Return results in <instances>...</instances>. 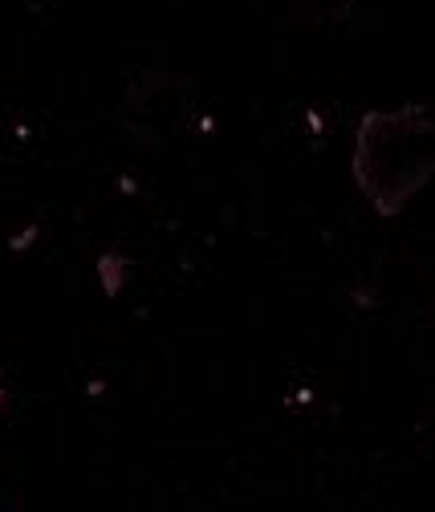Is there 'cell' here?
Segmentation results:
<instances>
[{
  "mask_svg": "<svg viewBox=\"0 0 435 512\" xmlns=\"http://www.w3.org/2000/svg\"><path fill=\"white\" fill-rule=\"evenodd\" d=\"M431 175V110H375L358 126L354 179L383 216H395Z\"/></svg>",
  "mask_w": 435,
  "mask_h": 512,
  "instance_id": "obj_1",
  "label": "cell"
}]
</instances>
